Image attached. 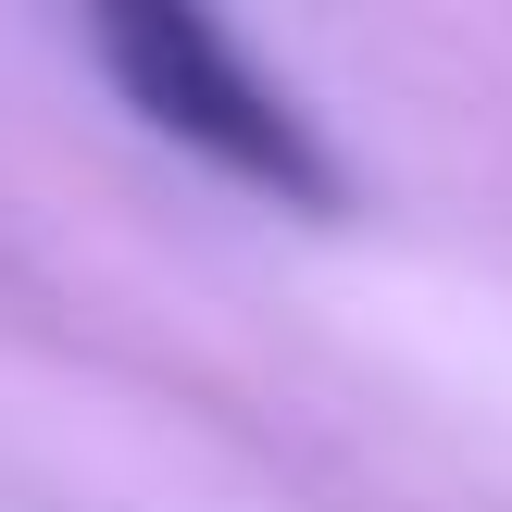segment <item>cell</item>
<instances>
[{
    "label": "cell",
    "instance_id": "6da1fadb",
    "mask_svg": "<svg viewBox=\"0 0 512 512\" xmlns=\"http://www.w3.org/2000/svg\"><path fill=\"white\" fill-rule=\"evenodd\" d=\"M88 50H100V75L138 100V125H163L175 150H200L225 188L288 200V213H338L350 200L338 150L300 125V100L275 88L213 13H188V0H113V13H88Z\"/></svg>",
    "mask_w": 512,
    "mask_h": 512
}]
</instances>
